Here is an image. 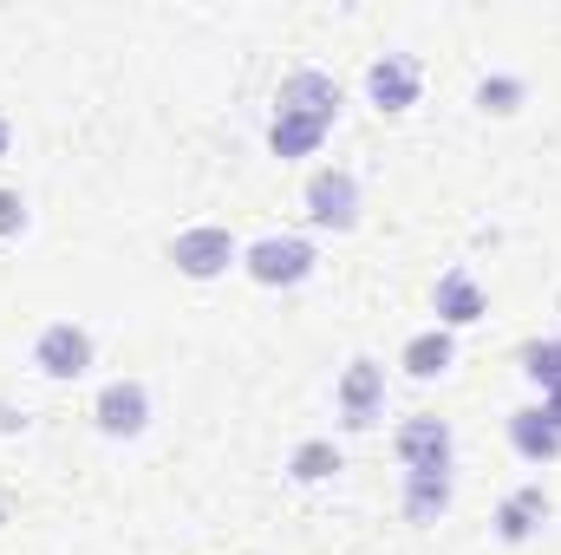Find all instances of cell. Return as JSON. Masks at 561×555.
I'll return each mask as SVG.
<instances>
[{
	"instance_id": "cell-1",
	"label": "cell",
	"mask_w": 561,
	"mask_h": 555,
	"mask_svg": "<svg viewBox=\"0 0 561 555\" xmlns=\"http://www.w3.org/2000/svg\"><path fill=\"white\" fill-rule=\"evenodd\" d=\"M333 118H340V86H333L327 72L300 66V72H287V79H280V92H275L268 150H275L280 163H287V157H313L320 138L333 132Z\"/></svg>"
},
{
	"instance_id": "cell-2",
	"label": "cell",
	"mask_w": 561,
	"mask_h": 555,
	"mask_svg": "<svg viewBox=\"0 0 561 555\" xmlns=\"http://www.w3.org/2000/svg\"><path fill=\"white\" fill-rule=\"evenodd\" d=\"M307 223H313V229L346 236V229L359 223V177H353V170H340V163L313 170V177H307Z\"/></svg>"
},
{
	"instance_id": "cell-3",
	"label": "cell",
	"mask_w": 561,
	"mask_h": 555,
	"mask_svg": "<svg viewBox=\"0 0 561 555\" xmlns=\"http://www.w3.org/2000/svg\"><path fill=\"white\" fill-rule=\"evenodd\" d=\"M242 269L262 287H294V281L313 275V242L307 236H262V242L242 249Z\"/></svg>"
},
{
	"instance_id": "cell-4",
	"label": "cell",
	"mask_w": 561,
	"mask_h": 555,
	"mask_svg": "<svg viewBox=\"0 0 561 555\" xmlns=\"http://www.w3.org/2000/svg\"><path fill=\"white\" fill-rule=\"evenodd\" d=\"M170 262L190 281H216V275H229V262H242V249H236V236L222 223H196V229H183L170 242Z\"/></svg>"
},
{
	"instance_id": "cell-5",
	"label": "cell",
	"mask_w": 561,
	"mask_h": 555,
	"mask_svg": "<svg viewBox=\"0 0 561 555\" xmlns=\"http://www.w3.org/2000/svg\"><path fill=\"white\" fill-rule=\"evenodd\" d=\"M33 366H39L46 380H79V373H92V333H85L79 320H53V327L33 340Z\"/></svg>"
},
{
	"instance_id": "cell-6",
	"label": "cell",
	"mask_w": 561,
	"mask_h": 555,
	"mask_svg": "<svg viewBox=\"0 0 561 555\" xmlns=\"http://www.w3.org/2000/svg\"><path fill=\"white\" fill-rule=\"evenodd\" d=\"M379 406H386V366L359 353L346 366V380H340V424L346 431H373L379 424Z\"/></svg>"
},
{
	"instance_id": "cell-7",
	"label": "cell",
	"mask_w": 561,
	"mask_h": 555,
	"mask_svg": "<svg viewBox=\"0 0 561 555\" xmlns=\"http://www.w3.org/2000/svg\"><path fill=\"white\" fill-rule=\"evenodd\" d=\"M92 418H99L105 438H138L144 424H150V386H144V380H112V386L99 393Z\"/></svg>"
},
{
	"instance_id": "cell-8",
	"label": "cell",
	"mask_w": 561,
	"mask_h": 555,
	"mask_svg": "<svg viewBox=\"0 0 561 555\" xmlns=\"http://www.w3.org/2000/svg\"><path fill=\"white\" fill-rule=\"evenodd\" d=\"M450 451H457V438H450V424L444 418H405L399 424V457H405V471H450Z\"/></svg>"
},
{
	"instance_id": "cell-9",
	"label": "cell",
	"mask_w": 561,
	"mask_h": 555,
	"mask_svg": "<svg viewBox=\"0 0 561 555\" xmlns=\"http://www.w3.org/2000/svg\"><path fill=\"white\" fill-rule=\"evenodd\" d=\"M366 99H373L379 112H412V105H419V66H412L405 53L373 59V66H366Z\"/></svg>"
},
{
	"instance_id": "cell-10",
	"label": "cell",
	"mask_w": 561,
	"mask_h": 555,
	"mask_svg": "<svg viewBox=\"0 0 561 555\" xmlns=\"http://www.w3.org/2000/svg\"><path fill=\"white\" fill-rule=\"evenodd\" d=\"M510 444H516V457H529V464H556L561 457V431L542 418V406L510 412Z\"/></svg>"
},
{
	"instance_id": "cell-11",
	"label": "cell",
	"mask_w": 561,
	"mask_h": 555,
	"mask_svg": "<svg viewBox=\"0 0 561 555\" xmlns=\"http://www.w3.org/2000/svg\"><path fill=\"white\" fill-rule=\"evenodd\" d=\"M431 307H437V327H470V320H483V287L463 275V269H450V275L437 281Z\"/></svg>"
},
{
	"instance_id": "cell-12",
	"label": "cell",
	"mask_w": 561,
	"mask_h": 555,
	"mask_svg": "<svg viewBox=\"0 0 561 555\" xmlns=\"http://www.w3.org/2000/svg\"><path fill=\"white\" fill-rule=\"evenodd\" d=\"M542 523H549V497H542V484L516 490V497L496 510V536H503V543H529Z\"/></svg>"
},
{
	"instance_id": "cell-13",
	"label": "cell",
	"mask_w": 561,
	"mask_h": 555,
	"mask_svg": "<svg viewBox=\"0 0 561 555\" xmlns=\"http://www.w3.org/2000/svg\"><path fill=\"white\" fill-rule=\"evenodd\" d=\"M450 510V471H405V517L437 523Z\"/></svg>"
},
{
	"instance_id": "cell-14",
	"label": "cell",
	"mask_w": 561,
	"mask_h": 555,
	"mask_svg": "<svg viewBox=\"0 0 561 555\" xmlns=\"http://www.w3.org/2000/svg\"><path fill=\"white\" fill-rule=\"evenodd\" d=\"M450 360H457L450 327H431V333H412V340H405V373H412V380H437V373H450Z\"/></svg>"
},
{
	"instance_id": "cell-15",
	"label": "cell",
	"mask_w": 561,
	"mask_h": 555,
	"mask_svg": "<svg viewBox=\"0 0 561 555\" xmlns=\"http://www.w3.org/2000/svg\"><path fill=\"white\" fill-rule=\"evenodd\" d=\"M287 471H294V484H327V477L340 471V451H333L327 438H307V444L287 457Z\"/></svg>"
},
{
	"instance_id": "cell-16",
	"label": "cell",
	"mask_w": 561,
	"mask_h": 555,
	"mask_svg": "<svg viewBox=\"0 0 561 555\" xmlns=\"http://www.w3.org/2000/svg\"><path fill=\"white\" fill-rule=\"evenodd\" d=\"M516 366L549 393V386H561V340H529L523 353H516Z\"/></svg>"
},
{
	"instance_id": "cell-17",
	"label": "cell",
	"mask_w": 561,
	"mask_h": 555,
	"mask_svg": "<svg viewBox=\"0 0 561 555\" xmlns=\"http://www.w3.org/2000/svg\"><path fill=\"white\" fill-rule=\"evenodd\" d=\"M523 99H529V86H523V79H510V72H496V79H483V86H477V105H483V112H496V118L523 112Z\"/></svg>"
},
{
	"instance_id": "cell-18",
	"label": "cell",
	"mask_w": 561,
	"mask_h": 555,
	"mask_svg": "<svg viewBox=\"0 0 561 555\" xmlns=\"http://www.w3.org/2000/svg\"><path fill=\"white\" fill-rule=\"evenodd\" d=\"M26 229V203H20V190H0V236H20Z\"/></svg>"
},
{
	"instance_id": "cell-19",
	"label": "cell",
	"mask_w": 561,
	"mask_h": 555,
	"mask_svg": "<svg viewBox=\"0 0 561 555\" xmlns=\"http://www.w3.org/2000/svg\"><path fill=\"white\" fill-rule=\"evenodd\" d=\"M542 418L561 431V386H549V393H542Z\"/></svg>"
},
{
	"instance_id": "cell-20",
	"label": "cell",
	"mask_w": 561,
	"mask_h": 555,
	"mask_svg": "<svg viewBox=\"0 0 561 555\" xmlns=\"http://www.w3.org/2000/svg\"><path fill=\"white\" fill-rule=\"evenodd\" d=\"M7 138H13V132H7V118H0V157H7Z\"/></svg>"
}]
</instances>
